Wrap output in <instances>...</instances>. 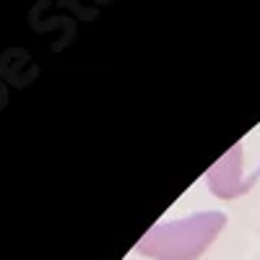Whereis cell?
Segmentation results:
<instances>
[{
	"mask_svg": "<svg viewBox=\"0 0 260 260\" xmlns=\"http://www.w3.org/2000/svg\"><path fill=\"white\" fill-rule=\"evenodd\" d=\"M206 180L219 198H234V195L247 192L252 187V182L242 177V143H237L229 154H224L216 161L208 169Z\"/></svg>",
	"mask_w": 260,
	"mask_h": 260,
	"instance_id": "obj_2",
	"label": "cell"
},
{
	"mask_svg": "<svg viewBox=\"0 0 260 260\" xmlns=\"http://www.w3.org/2000/svg\"><path fill=\"white\" fill-rule=\"evenodd\" d=\"M257 175H260V169H257ZM257 175H255V177H257Z\"/></svg>",
	"mask_w": 260,
	"mask_h": 260,
	"instance_id": "obj_3",
	"label": "cell"
},
{
	"mask_svg": "<svg viewBox=\"0 0 260 260\" xmlns=\"http://www.w3.org/2000/svg\"><path fill=\"white\" fill-rule=\"evenodd\" d=\"M226 224L221 211H201L187 219L156 224L138 242V252L154 260H195L219 237Z\"/></svg>",
	"mask_w": 260,
	"mask_h": 260,
	"instance_id": "obj_1",
	"label": "cell"
}]
</instances>
